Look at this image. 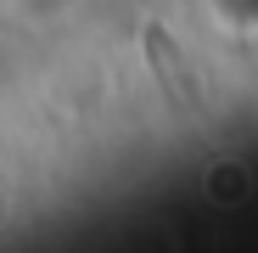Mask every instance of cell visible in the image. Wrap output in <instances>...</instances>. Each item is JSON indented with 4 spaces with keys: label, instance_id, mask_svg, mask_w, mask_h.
<instances>
[{
    "label": "cell",
    "instance_id": "6da1fadb",
    "mask_svg": "<svg viewBox=\"0 0 258 253\" xmlns=\"http://www.w3.org/2000/svg\"><path fill=\"white\" fill-rule=\"evenodd\" d=\"M146 45H152V57H157V73H163V84H168V102H174V107H197V84H191V73L180 68L174 45L163 39V28H157V23H146Z\"/></svg>",
    "mask_w": 258,
    "mask_h": 253
}]
</instances>
